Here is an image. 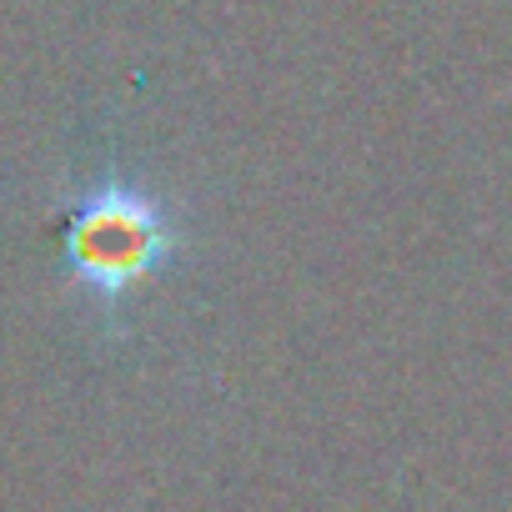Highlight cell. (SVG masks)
<instances>
[{
  "label": "cell",
  "mask_w": 512,
  "mask_h": 512,
  "mask_svg": "<svg viewBox=\"0 0 512 512\" xmlns=\"http://www.w3.org/2000/svg\"><path fill=\"white\" fill-rule=\"evenodd\" d=\"M181 251L186 226L161 191L106 171L71 196L61 226V277L91 307L121 312L136 292L171 272Z\"/></svg>",
  "instance_id": "cell-1"
}]
</instances>
